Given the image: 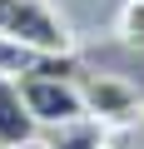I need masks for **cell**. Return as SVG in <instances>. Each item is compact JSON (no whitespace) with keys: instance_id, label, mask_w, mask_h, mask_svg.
<instances>
[{"instance_id":"obj_3","label":"cell","mask_w":144,"mask_h":149,"mask_svg":"<svg viewBox=\"0 0 144 149\" xmlns=\"http://www.w3.org/2000/svg\"><path fill=\"white\" fill-rule=\"evenodd\" d=\"M20 95H25L30 114H35L45 129L70 124V119H85V114H90L75 74H30V80H20Z\"/></svg>"},{"instance_id":"obj_6","label":"cell","mask_w":144,"mask_h":149,"mask_svg":"<svg viewBox=\"0 0 144 149\" xmlns=\"http://www.w3.org/2000/svg\"><path fill=\"white\" fill-rule=\"evenodd\" d=\"M114 35H119L124 45H144V0H124V5H119Z\"/></svg>"},{"instance_id":"obj_5","label":"cell","mask_w":144,"mask_h":149,"mask_svg":"<svg viewBox=\"0 0 144 149\" xmlns=\"http://www.w3.org/2000/svg\"><path fill=\"white\" fill-rule=\"evenodd\" d=\"M40 144H45V149H109V129L85 114V119H70V124L45 129Z\"/></svg>"},{"instance_id":"obj_4","label":"cell","mask_w":144,"mask_h":149,"mask_svg":"<svg viewBox=\"0 0 144 149\" xmlns=\"http://www.w3.org/2000/svg\"><path fill=\"white\" fill-rule=\"evenodd\" d=\"M45 134V124L30 114L20 80H0V149H25Z\"/></svg>"},{"instance_id":"obj_2","label":"cell","mask_w":144,"mask_h":149,"mask_svg":"<svg viewBox=\"0 0 144 149\" xmlns=\"http://www.w3.org/2000/svg\"><path fill=\"white\" fill-rule=\"evenodd\" d=\"M80 95H85L90 119H99L104 129H129L144 119V95L119 74H95V70L80 74Z\"/></svg>"},{"instance_id":"obj_1","label":"cell","mask_w":144,"mask_h":149,"mask_svg":"<svg viewBox=\"0 0 144 149\" xmlns=\"http://www.w3.org/2000/svg\"><path fill=\"white\" fill-rule=\"evenodd\" d=\"M0 35H10L30 50H45V55H75L70 25L45 0H0Z\"/></svg>"},{"instance_id":"obj_7","label":"cell","mask_w":144,"mask_h":149,"mask_svg":"<svg viewBox=\"0 0 144 149\" xmlns=\"http://www.w3.org/2000/svg\"><path fill=\"white\" fill-rule=\"evenodd\" d=\"M109 149H114V144H109Z\"/></svg>"}]
</instances>
